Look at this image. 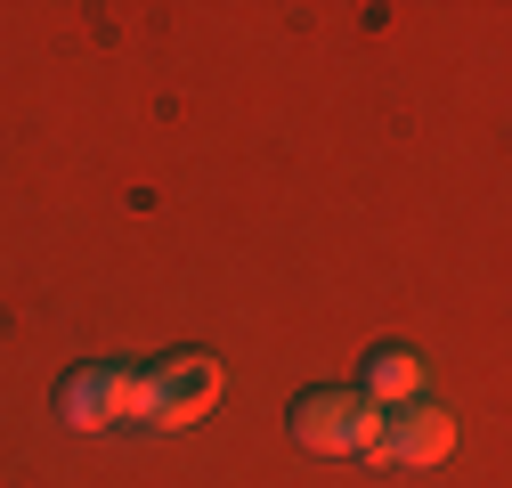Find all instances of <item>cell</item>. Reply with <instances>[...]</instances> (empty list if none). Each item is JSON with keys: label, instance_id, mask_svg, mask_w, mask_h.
Listing matches in <instances>:
<instances>
[{"label": "cell", "instance_id": "cell-4", "mask_svg": "<svg viewBox=\"0 0 512 488\" xmlns=\"http://www.w3.org/2000/svg\"><path fill=\"white\" fill-rule=\"evenodd\" d=\"M358 399H374V407H407V399H423V358H415V350H399V342L366 350Z\"/></svg>", "mask_w": 512, "mask_h": 488}, {"label": "cell", "instance_id": "cell-2", "mask_svg": "<svg viewBox=\"0 0 512 488\" xmlns=\"http://www.w3.org/2000/svg\"><path fill=\"white\" fill-rule=\"evenodd\" d=\"M220 358L204 350H179L163 366H147V415H139V432H187V423H204L220 407Z\"/></svg>", "mask_w": 512, "mask_h": 488}, {"label": "cell", "instance_id": "cell-1", "mask_svg": "<svg viewBox=\"0 0 512 488\" xmlns=\"http://www.w3.org/2000/svg\"><path fill=\"white\" fill-rule=\"evenodd\" d=\"M285 423H293V448H309V456H358V464L382 472L391 407H374V399H358V391H301V399L285 407Z\"/></svg>", "mask_w": 512, "mask_h": 488}, {"label": "cell", "instance_id": "cell-5", "mask_svg": "<svg viewBox=\"0 0 512 488\" xmlns=\"http://www.w3.org/2000/svg\"><path fill=\"white\" fill-rule=\"evenodd\" d=\"M57 423H74V432H106V366H74L66 383H57Z\"/></svg>", "mask_w": 512, "mask_h": 488}, {"label": "cell", "instance_id": "cell-3", "mask_svg": "<svg viewBox=\"0 0 512 488\" xmlns=\"http://www.w3.org/2000/svg\"><path fill=\"white\" fill-rule=\"evenodd\" d=\"M439 456H456V415L431 407V399H407L391 407V432H382V472H423Z\"/></svg>", "mask_w": 512, "mask_h": 488}]
</instances>
